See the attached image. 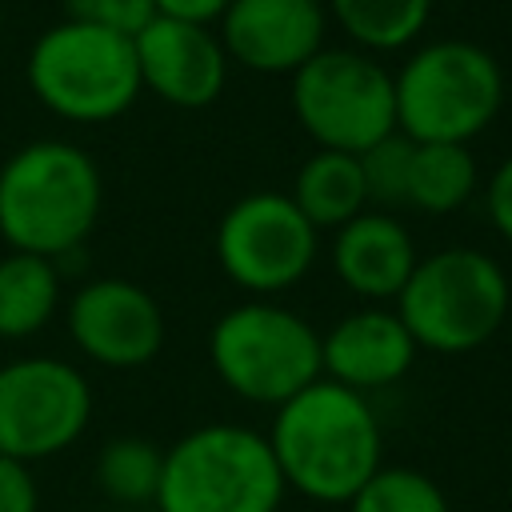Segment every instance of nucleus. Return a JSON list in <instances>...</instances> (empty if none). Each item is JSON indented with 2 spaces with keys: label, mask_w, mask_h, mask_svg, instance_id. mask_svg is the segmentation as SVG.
Instances as JSON below:
<instances>
[{
  "label": "nucleus",
  "mask_w": 512,
  "mask_h": 512,
  "mask_svg": "<svg viewBox=\"0 0 512 512\" xmlns=\"http://www.w3.org/2000/svg\"><path fill=\"white\" fill-rule=\"evenodd\" d=\"M264 436L284 488L312 504H348L384 464V436L368 396L324 376L272 408Z\"/></svg>",
  "instance_id": "nucleus-1"
},
{
  "label": "nucleus",
  "mask_w": 512,
  "mask_h": 512,
  "mask_svg": "<svg viewBox=\"0 0 512 512\" xmlns=\"http://www.w3.org/2000/svg\"><path fill=\"white\" fill-rule=\"evenodd\" d=\"M96 160L68 140H28L0 164V240L8 252L64 260L100 220Z\"/></svg>",
  "instance_id": "nucleus-2"
},
{
  "label": "nucleus",
  "mask_w": 512,
  "mask_h": 512,
  "mask_svg": "<svg viewBox=\"0 0 512 512\" xmlns=\"http://www.w3.org/2000/svg\"><path fill=\"white\" fill-rule=\"evenodd\" d=\"M396 132L412 144H468L504 104V68L476 40L416 44L392 72Z\"/></svg>",
  "instance_id": "nucleus-3"
},
{
  "label": "nucleus",
  "mask_w": 512,
  "mask_h": 512,
  "mask_svg": "<svg viewBox=\"0 0 512 512\" xmlns=\"http://www.w3.org/2000/svg\"><path fill=\"white\" fill-rule=\"evenodd\" d=\"M284 476L268 436L248 424H200L164 448L156 512H280Z\"/></svg>",
  "instance_id": "nucleus-4"
},
{
  "label": "nucleus",
  "mask_w": 512,
  "mask_h": 512,
  "mask_svg": "<svg viewBox=\"0 0 512 512\" xmlns=\"http://www.w3.org/2000/svg\"><path fill=\"white\" fill-rule=\"evenodd\" d=\"M512 308L504 268L480 248H440L420 256L396 296V316L420 352L464 356L484 348Z\"/></svg>",
  "instance_id": "nucleus-5"
},
{
  "label": "nucleus",
  "mask_w": 512,
  "mask_h": 512,
  "mask_svg": "<svg viewBox=\"0 0 512 512\" xmlns=\"http://www.w3.org/2000/svg\"><path fill=\"white\" fill-rule=\"evenodd\" d=\"M32 96L68 124L120 120L144 92L132 36L60 20L44 28L24 60Z\"/></svg>",
  "instance_id": "nucleus-6"
},
{
  "label": "nucleus",
  "mask_w": 512,
  "mask_h": 512,
  "mask_svg": "<svg viewBox=\"0 0 512 512\" xmlns=\"http://www.w3.org/2000/svg\"><path fill=\"white\" fill-rule=\"evenodd\" d=\"M208 364L232 396L280 408L320 380V332L284 304L248 300L216 316L208 332Z\"/></svg>",
  "instance_id": "nucleus-7"
},
{
  "label": "nucleus",
  "mask_w": 512,
  "mask_h": 512,
  "mask_svg": "<svg viewBox=\"0 0 512 512\" xmlns=\"http://www.w3.org/2000/svg\"><path fill=\"white\" fill-rule=\"evenodd\" d=\"M288 104L316 148L360 156L396 132L392 72L360 48H320L288 76Z\"/></svg>",
  "instance_id": "nucleus-8"
},
{
  "label": "nucleus",
  "mask_w": 512,
  "mask_h": 512,
  "mask_svg": "<svg viewBox=\"0 0 512 512\" xmlns=\"http://www.w3.org/2000/svg\"><path fill=\"white\" fill-rule=\"evenodd\" d=\"M220 272L256 300L296 288L320 252V232L288 192H248L232 200L216 224Z\"/></svg>",
  "instance_id": "nucleus-9"
},
{
  "label": "nucleus",
  "mask_w": 512,
  "mask_h": 512,
  "mask_svg": "<svg viewBox=\"0 0 512 512\" xmlns=\"http://www.w3.org/2000/svg\"><path fill=\"white\" fill-rule=\"evenodd\" d=\"M92 420L88 376L56 356L0 364V452L24 464L60 456Z\"/></svg>",
  "instance_id": "nucleus-10"
},
{
  "label": "nucleus",
  "mask_w": 512,
  "mask_h": 512,
  "mask_svg": "<svg viewBox=\"0 0 512 512\" xmlns=\"http://www.w3.org/2000/svg\"><path fill=\"white\" fill-rule=\"evenodd\" d=\"M76 352L100 368H144L164 348V312L148 288L124 276L80 284L64 304Z\"/></svg>",
  "instance_id": "nucleus-11"
},
{
  "label": "nucleus",
  "mask_w": 512,
  "mask_h": 512,
  "mask_svg": "<svg viewBox=\"0 0 512 512\" xmlns=\"http://www.w3.org/2000/svg\"><path fill=\"white\" fill-rule=\"evenodd\" d=\"M216 24L228 64L260 76H292L328 48L324 0H232Z\"/></svg>",
  "instance_id": "nucleus-12"
},
{
  "label": "nucleus",
  "mask_w": 512,
  "mask_h": 512,
  "mask_svg": "<svg viewBox=\"0 0 512 512\" xmlns=\"http://www.w3.org/2000/svg\"><path fill=\"white\" fill-rule=\"evenodd\" d=\"M132 48L144 92H152L156 100L180 112L208 108L212 100H220L228 84L232 64L220 36L208 24L156 16L132 36Z\"/></svg>",
  "instance_id": "nucleus-13"
},
{
  "label": "nucleus",
  "mask_w": 512,
  "mask_h": 512,
  "mask_svg": "<svg viewBox=\"0 0 512 512\" xmlns=\"http://www.w3.org/2000/svg\"><path fill=\"white\" fill-rule=\"evenodd\" d=\"M416 352L420 348L396 308L364 304L320 332V376L368 396L404 380Z\"/></svg>",
  "instance_id": "nucleus-14"
},
{
  "label": "nucleus",
  "mask_w": 512,
  "mask_h": 512,
  "mask_svg": "<svg viewBox=\"0 0 512 512\" xmlns=\"http://www.w3.org/2000/svg\"><path fill=\"white\" fill-rule=\"evenodd\" d=\"M416 260L420 256H416L412 232L400 224V216L380 212V208H364L356 220H348L332 236L336 280L368 304L396 300L400 288L408 284Z\"/></svg>",
  "instance_id": "nucleus-15"
},
{
  "label": "nucleus",
  "mask_w": 512,
  "mask_h": 512,
  "mask_svg": "<svg viewBox=\"0 0 512 512\" xmlns=\"http://www.w3.org/2000/svg\"><path fill=\"white\" fill-rule=\"evenodd\" d=\"M292 204L308 216V224L320 228H344L348 220H356L368 208V192H364V176H360V160L352 152H328L316 148L292 176Z\"/></svg>",
  "instance_id": "nucleus-16"
},
{
  "label": "nucleus",
  "mask_w": 512,
  "mask_h": 512,
  "mask_svg": "<svg viewBox=\"0 0 512 512\" xmlns=\"http://www.w3.org/2000/svg\"><path fill=\"white\" fill-rule=\"evenodd\" d=\"M60 308V264L32 252L0 256V340H32Z\"/></svg>",
  "instance_id": "nucleus-17"
},
{
  "label": "nucleus",
  "mask_w": 512,
  "mask_h": 512,
  "mask_svg": "<svg viewBox=\"0 0 512 512\" xmlns=\"http://www.w3.org/2000/svg\"><path fill=\"white\" fill-rule=\"evenodd\" d=\"M436 0H324L328 24L348 36V48L368 56L412 48L432 16Z\"/></svg>",
  "instance_id": "nucleus-18"
},
{
  "label": "nucleus",
  "mask_w": 512,
  "mask_h": 512,
  "mask_svg": "<svg viewBox=\"0 0 512 512\" xmlns=\"http://www.w3.org/2000/svg\"><path fill=\"white\" fill-rule=\"evenodd\" d=\"M476 184L480 168L468 144H412L404 208H416L424 216H448L472 200Z\"/></svg>",
  "instance_id": "nucleus-19"
},
{
  "label": "nucleus",
  "mask_w": 512,
  "mask_h": 512,
  "mask_svg": "<svg viewBox=\"0 0 512 512\" xmlns=\"http://www.w3.org/2000/svg\"><path fill=\"white\" fill-rule=\"evenodd\" d=\"M164 452L140 436H116L96 456V488L116 504H152L160 488Z\"/></svg>",
  "instance_id": "nucleus-20"
},
{
  "label": "nucleus",
  "mask_w": 512,
  "mask_h": 512,
  "mask_svg": "<svg viewBox=\"0 0 512 512\" xmlns=\"http://www.w3.org/2000/svg\"><path fill=\"white\" fill-rule=\"evenodd\" d=\"M344 508L348 512H452L444 488L428 472L408 464H380Z\"/></svg>",
  "instance_id": "nucleus-21"
},
{
  "label": "nucleus",
  "mask_w": 512,
  "mask_h": 512,
  "mask_svg": "<svg viewBox=\"0 0 512 512\" xmlns=\"http://www.w3.org/2000/svg\"><path fill=\"white\" fill-rule=\"evenodd\" d=\"M360 176H364V192H368V208L392 212L404 204L408 192V164H412V140L400 132H388L384 140H376L372 148H364L360 156Z\"/></svg>",
  "instance_id": "nucleus-22"
},
{
  "label": "nucleus",
  "mask_w": 512,
  "mask_h": 512,
  "mask_svg": "<svg viewBox=\"0 0 512 512\" xmlns=\"http://www.w3.org/2000/svg\"><path fill=\"white\" fill-rule=\"evenodd\" d=\"M64 20L136 36L148 20H156V8H152V0H64Z\"/></svg>",
  "instance_id": "nucleus-23"
},
{
  "label": "nucleus",
  "mask_w": 512,
  "mask_h": 512,
  "mask_svg": "<svg viewBox=\"0 0 512 512\" xmlns=\"http://www.w3.org/2000/svg\"><path fill=\"white\" fill-rule=\"evenodd\" d=\"M0 512H40V488L32 464L0 452Z\"/></svg>",
  "instance_id": "nucleus-24"
},
{
  "label": "nucleus",
  "mask_w": 512,
  "mask_h": 512,
  "mask_svg": "<svg viewBox=\"0 0 512 512\" xmlns=\"http://www.w3.org/2000/svg\"><path fill=\"white\" fill-rule=\"evenodd\" d=\"M484 208H488L492 228L512 244V156H508V160H500V164H496V172L488 176Z\"/></svg>",
  "instance_id": "nucleus-25"
},
{
  "label": "nucleus",
  "mask_w": 512,
  "mask_h": 512,
  "mask_svg": "<svg viewBox=\"0 0 512 512\" xmlns=\"http://www.w3.org/2000/svg\"><path fill=\"white\" fill-rule=\"evenodd\" d=\"M232 0H152L156 16H168V20H188V24H216L224 16Z\"/></svg>",
  "instance_id": "nucleus-26"
}]
</instances>
